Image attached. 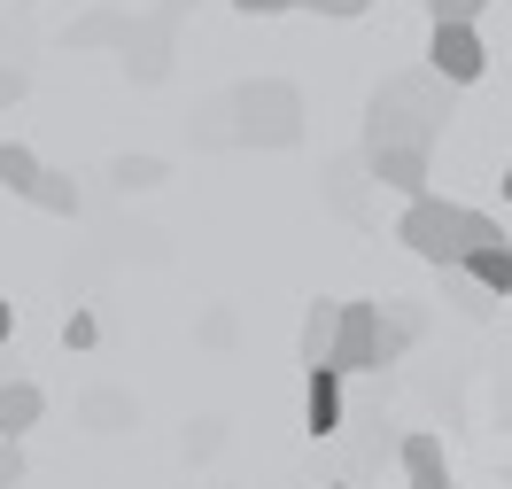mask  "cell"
I'll return each mask as SVG.
<instances>
[{
	"label": "cell",
	"instance_id": "4",
	"mask_svg": "<svg viewBox=\"0 0 512 489\" xmlns=\"http://www.w3.org/2000/svg\"><path fill=\"white\" fill-rule=\"evenodd\" d=\"M187 0H163L156 16H132V39H125V70L132 86H163L171 78V32H179Z\"/></svg>",
	"mask_w": 512,
	"mask_h": 489
},
{
	"label": "cell",
	"instance_id": "18",
	"mask_svg": "<svg viewBox=\"0 0 512 489\" xmlns=\"http://www.w3.org/2000/svg\"><path fill=\"white\" fill-rule=\"evenodd\" d=\"M109 179H117L125 195H148V187L163 179V163H156V156H117V171H109Z\"/></svg>",
	"mask_w": 512,
	"mask_h": 489
},
{
	"label": "cell",
	"instance_id": "24",
	"mask_svg": "<svg viewBox=\"0 0 512 489\" xmlns=\"http://www.w3.org/2000/svg\"><path fill=\"white\" fill-rule=\"evenodd\" d=\"M241 16H280V8H295V0H233Z\"/></svg>",
	"mask_w": 512,
	"mask_h": 489
},
{
	"label": "cell",
	"instance_id": "5",
	"mask_svg": "<svg viewBox=\"0 0 512 489\" xmlns=\"http://www.w3.org/2000/svg\"><path fill=\"white\" fill-rule=\"evenodd\" d=\"M427 70L450 78V86H474L481 70H489V47H481L474 24H435V32H427Z\"/></svg>",
	"mask_w": 512,
	"mask_h": 489
},
{
	"label": "cell",
	"instance_id": "21",
	"mask_svg": "<svg viewBox=\"0 0 512 489\" xmlns=\"http://www.w3.org/2000/svg\"><path fill=\"white\" fill-rule=\"evenodd\" d=\"M63 342H70V350H94V342H101V326H94V311H70V326H63Z\"/></svg>",
	"mask_w": 512,
	"mask_h": 489
},
{
	"label": "cell",
	"instance_id": "13",
	"mask_svg": "<svg viewBox=\"0 0 512 489\" xmlns=\"http://www.w3.org/2000/svg\"><path fill=\"white\" fill-rule=\"evenodd\" d=\"M443 303L458 311V319H489V311H497V295L481 288L466 264H443Z\"/></svg>",
	"mask_w": 512,
	"mask_h": 489
},
{
	"label": "cell",
	"instance_id": "19",
	"mask_svg": "<svg viewBox=\"0 0 512 489\" xmlns=\"http://www.w3.org/2000/svg\"><path fill=\"white\" fill-rule=\"evenodd\" d=\"M489 0H427V24H481Z\"/></svg>",
	"mask_w": 512,
	"mask_h": 489
},
{
	"label": "cell",
	"instance_id": "14",
	"mask_svg": "<svg viewBox=\"0 0 512 489\" xmlns=\"http://www.w3.org/2000/svg\"><path fill=\"white\" fill-rule=\"evenodd\" d=\"M39 179H47V163H39L32 148H24V140H0V187L32 202V195H39Z\"/></svg>",
	"mask_w": 512,
	"mask_h": 489
},
{
	"label": "cell",
	"instance_id": "10",
	"mask_svg": "<svg viewBox=\"0 0 512 489\" xmlns=\"http://www.w3.org/2000/svg\"><path fill=\"white\" fill-rule=\"evenodd\" d=\"M396 458H404V482L412 489H450V458H443V443L419 427V435H404L396 443Z\"/></svg>",
	"mask_w": 512,
	"mask_h": 489
},
{
	"label": "cell",
	"instance_id": "2",
	"mask_svg": "<svg viewBox=\"0 0 512 489\" xmlns=\"http://www.w3.org/2000/svg\"><path fill=\"white\" fill-rule=\"evenodd\" d=\"M396 241H404L419 264H435V272H443V264H466L474 249H489V241H505V226H497V218H481V210H466V202L419 195V202H404Z\"/></svg>",
	"mask_w": 512,
	"mask_h": 489
},
{
	"label": "cell",
	"instance_id": "17",
	"mask_svg": "<svg viewBox=\"0 0 512 489\" xmlns=\"http://www.w3.org/2000/svg\"><path fill=\"white\" fill-rule=\"evenodd\" d=\"M39 210H47V218H78V187H70L63 171H47V179H39Z\"/></svg>",
	"mask_w": 512,
	"mask_h": 489
},
{
	"label": "cell",
	"instance_id": "27",
	"mask_svg": "<svg viewBox=\"0 0 512 489\" xmlns=\"http://www.w3.org/2000/svg\"><path fill=\"white\" fill-rule=\"evenodd\" d=\"M404 489H412V482H404Z\"/></svg>",
	"mask_w": 512,
	"mask_h": 489
},
{
	"label": "cell",
	"instance_id": "6",
	"mask_svg": "<svg viewBox=\"0 0 512 489\" xmlns=\"http://www.w3.org/2000/svg\"><path fill=\"white\" fill-rule=\"evenodd\" d=\"M373 350H381V303L373 295H357V303H342V334H334V373L350 381V373H373Z\"/></svg>",
	"mask_w": 512,
	"mask_h": 489
},
{
	"label": "cell",
	"instance_id": "15",
	"mask_svg": "<svg viewBox=\"0 0 512 489\" xmlns=\"http://www.w3.org/2000/svg\"><path fill=\"white\" fill-rule=\"evenodd\" d=\"M466 272H474L481 288L505 303V295H512V241H489V249H474V257H466Z\"/></svg>",
	"mask_w": 512,
	"mask_h": 489
},
{
	"label": "cell",
	"instance_id": "16",
	"mask_svg": "<svg viewBox=\"0 0 512 489\" xmlns=\"http://www.w3.org/2000/svg\"><path fill=\"white\" fill-rule=\"evenodd\" d=\"M125 39H132L125 8H101V16H86V24H70V47H125Z\"/></svg>",
	"mask_w": 512,
	"mask_h": 489
},
{
	"label": "cell",
	"instance_id": "22",
	"mask_svg": "<svg viewBox=\"0 0 512 489\" xmlns=\"http://www.w3.org/2000/svg\"><path fill=\"white\" fill-rule=\"evenodd\" d=\"M0 489H24V443H0Z\"/></svg>",
	"mask_w": 512,
	"mask_h": 489
},
{
	"label": "cell",
	"instance_id": "1",
	"mask_svg": "<svg viewBox=\"0 0 512 489\" xmlns=\"http://www.w3.org/2000/svg\"><path fill=\"white\" fill-rule=\"evenodd\" d=\"M450 78H435V70H396V78H381V94L365 101V156L373 148H435V132H443L450 117Z\"/></svg>",
	"mask_w": 512,
	"mask_h": 489
},
{
	"label": "cell",
	"instance_id": "7",
	"mask_svg": "<svg viewBox=\"0 0 512 489\" xmlns=\"http://www.w3.org/2000/svg\"><path fill=\"white\" fill-rule=\"evenodd\" d=\"M419 334H427V311H419L412 295H388V303H381V350H373V373H388Z\"/></svg>",
	"mask_w": 512,
	"mask_h": 489
},
{
	"label": "cell",
	"instance_id": "26",
	"mask_svg": "<svg viewBox=\"0 0 512 489\" xmlns=\"http://www.w3.org/2000/svg\"><path fill=\"white\" fill-rule=\"evenodd\" d=\"M497 187H505V202H512V163H505V179H497Z\"/></svg>",
	"mask_w": 512,
	"mask_h": 489
},
{
	"label": "cell",
	"instance_id": "25",
	"mask_svg": "<svg viewBox=\"0 0 512 489\" xmlns=\"http://www.w3.org/2000/svg\"><path fill=\"white\" fill-rule=\"evenodd\" d=\"M8 334H16V303L0 295V342H8Z\"/></svg>",
	"mask_w": 512,
	"mask_h": 489
},
{
	"label": "cell",
	"instance_id": "20",
	"mask_svg": "<svg viewBox=\"0 0 512 489\" xmlns=\"http://www.w3.org/2000/svg\"><path fill=\"white\" fill-rule=\"evenodd\" d=\"M295 8H311V16H334V24H350V16H365L373 0H295Z\"/></svg>",
	"mask_w": 512,
	"mask_h": 489
},
{
	"label": "cell",
	"instance_id": "11",
	"mask_svg": "<svg viewBox=\"0 0 512 489\" xmlns=\"http://www.w3.org/2000/svg\"><path fill=\"white\" fill-rule=\"evenodd\" d=\"M39 412H47L39 381H0V443H24L39 427Z\"/></svg>",
	"mask_w": 512,
	"mask_h": 489
},
{
	"label": "cell",
	"instance_id": "12",
	"mask_svg": "<svg viewBox=\"0 0 512 489\" xmlns=\"http://www.w3.org/2000/svg\"><path fill=\"white\" fill-rule=\"evenodd\" d=\"M334 334H342V303H334V295H319V303L303 311V334H295V350H303V373L334 358Z\"/></svg>",
	"mask_w": 512,
	"mask_h": 489
},
{
	"label": "cell",
	"instance_id": "9",
	"mask_svg": "<svg viewBox=\"0 0 512 489\" xmlns=\"http://www.w3.org/2000/svg\"><path fill=\"white\" fill-rule=\"evenodd\" d=\"M365 171H373L381 187H396L404 202L427 195V148H373V156H365Z\"/></svg>",
	"mask_w": 512,
	"mask_h": 489
},
{
	"label": "cell",
	"instance_id": "8",
	"mask_svg": "<svg viewBox=\"0 0 512 489\" xmlns=\"http://www.w3.org/2000/svg\"><path fill=\"white\" fill-rule=\"evenodd\" d=\"M303 427H311V435H342V373H334V365H311V373H303Z\"/></svg>",
	"mask_w": 512,
	"mask_h": 489
},
{
	"label": "cell",
	"instance_id": "23",
	"mask_svg": "<svg viewBox=\"0 0 512 489\" xmlns=\"http://www.w3.org/2000/svg\"><path fill=\"white\" fill-rule=\"evenodd\" d=\"M24 94H32V78H24V70H8V63H0V109H16V101H24Z\"/></svg>",
	"mask_w": 512,
	"mask_h": 489
},
{
	"label": "cell",
	"instance_id": "3",
	"mask_svg": "<svg viewBox=\"0 0 512 489\" xmlns=\"http://www.w3.org/2000/svg\"><path fill=\"white\" fill-rule=\"evenodd\" d=\"M233 117H241V140L249 148H295L303 140V94L288 78H256V86H233Z\"/></svg>",
	"mask_w": 512,
	"mask_h": 489
}]
</instances>
